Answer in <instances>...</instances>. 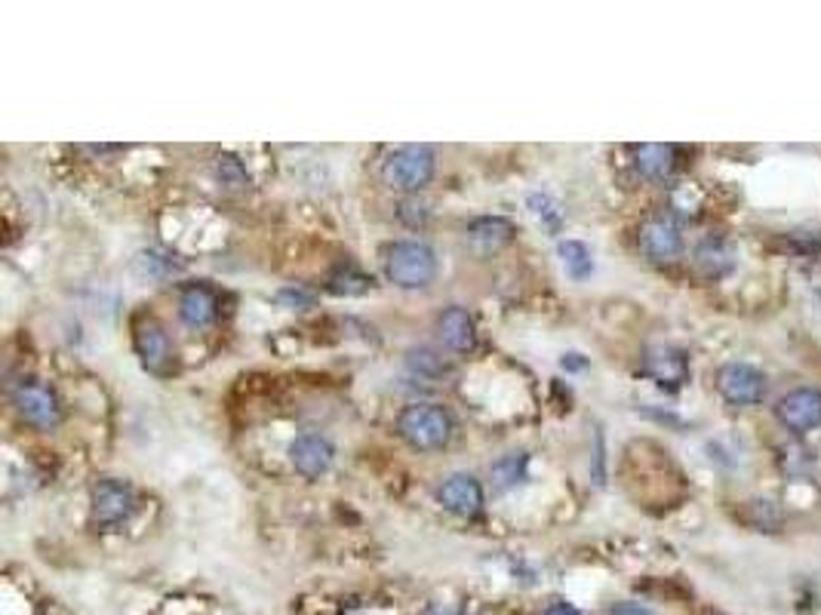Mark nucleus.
Here are the masks:
<instances>
[{
	"label": "nucleus",
	"mask_w": 821,
	"mask_h": 615,
	"mask_svg": "<svg viewBox=\"0 0 821 615\" xmlns=\"http://www.w3.org/2000/svg\"><path fill=\"white\" fill-rule=\"evenodd\" d=\"M384 274L400 289H424L438 277V253L424 240H398L384 253Z\"/></svg>",
	"instance_id": "obj_1"
},
{
	"label": "nucleus",
	"mask_w": 821,
	"mask_h": 615,
	"mask_svg": "<svg viewBox=\"0 0 821 615\" xmlns=\"http://www.w3.org/2000/svg\"><path fill=\"white\" fill-rule=\"evenodd\" d=\"M398 431L412 450H443L452 438V416L440 403H412L400 412Z\"/></svg>",
	"instance_id": "obj_2"
},
{
	"label": "nucleus",
	"mask_w": 821,
	"mask_h": 615,
	"mask_svg": "<svg viewBox=\"0 0 821 615\" xmlns=\"http://www.w3.org/2000/svg\"><path fill=\"white\" fill-rule=\"evenodd\" d=\"M438 170V157L428 145H403V148L391 151L382 166L384 182L400 192H422L424 185L434 178Z\"/></svg>",
	"instance_id": "obj_3"
},
{
	"label": "nucleus",
	"mask_w": 821,
	"mask_h": 615,
	"mask_svg": "<svg viewBox=\"0 0 821 615\" xmlns=\"http://www.w3.org/2000/svg\"><path fill=\"white\" fill-rule=\"evenodd\" d=\"M717 388H720L726 403H732V407H753L767 397L763 372L748 367V363H726L717 372Z\"/></svg>",
	"instance_id": "obj_4"
},
{
	"label": "nucleus",
	"mask_w": 821,
	"mask_h": 615,
	"mask_svg": "<svg viewBox=\"0 0 821 615\" xmlns=\"http://www.w3.org/2000/svg\"><path fill=\"white\" fill-rule=\"evenodd\" d=\"M13 407L22 422L34 424L41 431H50L62 422V403L47 385H19L13 394Z\"/></svg>",
	"instance_id": "obj_5"
},
{
	"label": "nucleus",
	"mask_w": 821,
	"mask_h": 615,
	"mask_svg": "<svg viewBox=\"0 0 821 615\" xmlns=\"http://www.w3.org/2000/svg\"><path fill=\"white\" fill-rule=\"evenodd\" d=\"M136 508V495L124 480L105 478L93 486V523L99 526H121Z\"/></svg>",
	"instance_id": "obj_6"
},
{
	"label": "nucleus",
	"mask_w": 821,
	"mask_h": 615,
	"mask_svg": "<svg viewBox=\"0 0 821 615\" xmlns=\"http://www.w3.org/2000/svg\"><path fill=\"white\" fill-rule=\"evenodd\" d=\"M776 416L779 422L788 428V431H812L815 424H821V391H812V388H797L791 394H784L776 407Z\"/></svg>",
	"instance_id": "obj_7"
},
{
	"label": "nucleus",
	"mask_w": 821,
	"mask_h": 615,
	"mask_svg": "<svg viewBox=\"0 0 821 615\" xmlns=\"http://www.w3.org/2000/svg\"><path fill=\"white\" fill-rule=\"evenodd\" d=\"M136 355L142 360V367L154 372V376H170L173 369V345L164 327L157 320H145L136 327Z\"/></svg>",
	"instance_id": "obj_8"
},
{
	"label": "nucleus",
	"mask_w": 821,
	"mask_h": 615,
	"mask_svg": "<svg viewBox=\"0 0 821 615\" xmlns=\"http://www.w3.org/2000/svg\"><path fill=\"white\" fill-rule=\"evenodd\" d=\"M332 443L320 434H299V438L289 443V462L299 471L301 478L317 480L327 474L332 468Z\"/></svg>",
	"instance_id": "obj_9"
},
{
	"label": "nucleus",
	"mask_w": 821,
	"mask_h": 615,
	"mask_svg": "<svg viewBox=\"0 0 821 615\" xmlns=\"http://www.w3.org/2000/svg\"><path fill=\"white\" fill-rule=\"evenodd\" d=\"M440 505L459 517H474L483 508V486L474 474H452L438 490Z\"/></svg>",
	"instance_id": "obj_10"
},
{
	"label": "nucleus",
	"mask_w": 821,
	"mask_h": 615,
	"mask_svg": "<svg viewBox=\"0 0 821 615\" xmlns=\"http://www.w3.org/2000/svg\"><path fill=\"white\" fill-rule=\"evenodd\" d=\"M640 249L646 259L653 262H674L684 253V234L668 219L646 222L640 232Z\"/></svg>",
	"instance_id": "obj_11"
},
{
	"label": "nucleus",
	"mask_w": 821,
	"mask_h": 615,
	"mask_svg": "<svg viewBox=\"0 0 821 615\" xmlns=\"http://www.w3.org/2000/svg\"><path fill=\"white\" fill-rule=\"evenodd\" d=\"M219 315V299L216 293L204 284H192V287L182 289L178 296V317L182 324L192 329H206Z\"/></svg>",
	"instance_id": "obj_12"
},
{
	"label": "nucleus",
	"mask_w": 821,
	"mask_h": 615,
	"mask_svg": "<svg viewBox=\"0 0 821 615\" xmlns=\"http://www.w3.org/2000/svg\"><path fill=\"white\" fill-rule=\"evenodd\" d=\"M644 369L649 379H656L661 388H680L689 379V363L684 351L677 348H653L644 360Z\"/></svg>",
	"instance_id": "obj_13"
},
{
	"label": "nucleus",
	"mask_w": 821,
	"mask_h": 615,
	"mask_svg": "<svg viewBox=\"0 0 821 615\" xmlns=\"http://www.w3.org/2000/svg\"><path fill=\"white\" fill-rule=\"evenodd\" d=\"M438 332L447 348H452V351H462V355L471 351L474 342H478L474 317L468 315V308H462V305H452V308H447V311L440 315Z\"/></svg>",
	"instance_id": "obj_14"
},
{
	"label": "nucleus",
	"mask_w": 821,
	"mask_h": 615,
	"mask_svg": "<svg viewBox=\"0 0 821 615\" xmlns=\"http://www.w3.org/2000/svg\"><path fill=\"white\" fill-rule=\"evenodd\" d=\"M514 225L502 216H480L468 225V240L480 249H499L514 240Z\"/></svg>",
	"instance_id": "obj_15"
},
{
	"label": "nucleus",
	"mask_w": 821,
	"mask_h": 615,
	"mask_svg": "<svg viewBox=\"0 0 821 615\" xmlns=\"http://www.w3.org/2000/svg\"><path fill=\"white\" fill-rule=\"evenodd\" d=\"M634 166L644 178H653V182H661V178L671 176L674 170V148L671 145H637L634 148Z\"/></svg>",
	"instance_id": "obj_16"
},
{
	"label": "nucleus",
	"mask_w": 821,
	"mask_h": 615,
	"mask_svg": "<svg viewBox=\"0 0 821 615\" xmlns=\"http://www.w3.org/2000/svg\"><path fill=\"white\" fill-rule=\"evenodd\" d=\"M526 465H530V455L526 452H507V455H502L493 465L495 490L507 492L514 490V486H521L523 480H526Z\"/></svg>",
	"instance_id": "obj_17"
},
{
	"label": "nucleus",
	"mask_w": 821,
	"mask_h": 615,
	"mask_svg": "<svg viewBox=\"0 0 821 615\" xmlns=\"http://www.w3.org/2000/svg\"><path fill=\"white\" fill-rule=\"evenodd\" d=\"M732 249L723 244V240H705V244L696 249V265L701 271L708 274V277H723L729 268H732Z\"/></svg>",
	"instance_id": "obj_18"
},
{
	"label": "nucleus",
	"mask_w": 821,
	"mask_h": 615,
	"mask_svg": "<svg viewBox=\"0 0 821 615\" xmlns=\"http://www.w3.org/2000/svg\"><path fill=\"white\" fill-rule=\"evenodd\" d=\"M561 259L566 274L573 277V280H585L594 271V259H591V249L585 244H578V240H563L561 244Z\"/></svg>",
	"instance_id": "obj_19"
},
{
	"label": "nucleus",
	"mask_w": 821,
	"mask_h": 615,
	"mask_svg": "<svg viewBox=\"0 0 821 615\" xmlns=\"http://www.w3.org/2000/svg\"><path fill=\"white\" fill-rule=\"evenodd\" d=\"M216 176H219V182L225 188H234V192L249 188L247 166L240 164L234 154H219V157H216Z\"/></svg>",
	"instance_id": "obj_20"
},
{
	"label": "nucleus",
	"mask_w": 821,
	"mask_h": 615,
	"mask_svg": "<svg viewBox=\"0 0 821 615\" xmlns=\"http://www.w3.org/2000/svg\"><path fill=\"white\" fill-rule=\"evenodd\" d=\"M329 289H332L336 296H363L367 289H372V277H367L363 271H357V268H345V271L329 277Z\"/></svg>",
	"instance_id": "obj_21"
},
{
	"label": "nucleus",
	"mask_w": 821,
	"mask_h": 615,
	"mask_svg": "<svg viewBox=\"0 0 821 615\" xmlns=\"http://www.w3.org/2000/svg\"><path fill=\"white\" fill-rule=\"evenodd\" d=\"M407 360H410V367L415 369L419 376H443V372L450 369L434 348H412Z\"/></svg>",
	"instance_id": "obj_22"
},
{
	"label": "nucleus",
	"mask_w": 821,
	"mask_h": 615,
	"mask_svg": "<svg viewBox=\"0 0 821 615\" xmlns=\"http://www.w3.org/2000/svg\"><path fill=\"white\" fill-rule=\"evenodd\" d=\"M530 209H533V216L542 222L545 228H551V232H557V228H561V219H563L561 206L554 204L547 194H533V197H530Z\"/></svg>",
	"instance_id": "obj_23"
},
{
	"label": "nucleus",
	"mask_w": 821,
	"mask_h": 615,
	"mask_svg": "<svg viewBox=\"0 0 821 615\" xmlns=\"http://www.w3.org/2000/svg\"><path fill=\"white\" fill-rule=\"evenodd\" d=\"M280 301H289V305H296V308H308L311 305V296L308 293H301V289H280Z\"/></svg>",
	"instance_id": "obj_24"
},
{
	"label": "nucleus",
	"mask_w": 821,
	"mask_h": 615,
	"mask_svg": "<svg viewBox=\"0 0 821 615\" xmlns=\"http://www.w3.org/2000/svg\"><path fill=\"white\" fill-rule=\"evenodd\" d=\"M609 615H656L649 606H644V603H616L613 609H609Z\"/></svg>",
	"instance_id": "obj_25"
},
{
	"label": "nucleus",
	"mask_w": 821,
	"mask_h": 615,
	"mask_svg": "<svg viewBox=\"0 0 821 615\" xmlns=\"http://www.w3.org/2000/svg\"><path fill=\"white\" fill-rule=\"evenodd\" d=\"M545 615H582V613H578V609H575L573 603H563V601H557V603H551V606H547Z\"/></svg>",
	"instance_id": "obj_26"
},
{
	"label": "nucleus",
	"mask_w": 821,
	"mask_h": 615,
	"mask_svg": "<svg viewBox=\"0 0 821 615\" xmlns=\"http://www.w3.org/2000/svg\"><path fill=\"white\" fill-rule=\"evenodd\" d=\"M431 615H465V613H455V609H434Z\"/></svg>",
	"instance_id": "obj_27"
}]
</instances>
